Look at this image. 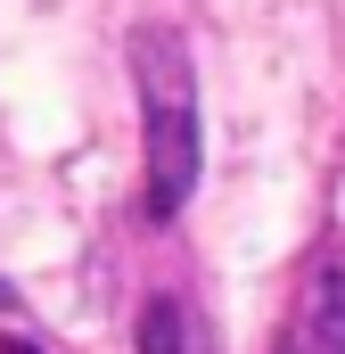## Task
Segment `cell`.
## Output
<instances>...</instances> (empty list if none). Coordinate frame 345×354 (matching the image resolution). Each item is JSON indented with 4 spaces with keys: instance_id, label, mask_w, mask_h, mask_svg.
<instances>
[{
    "instance_id": "cell-1",
    "label": "cell",
    "mask_w": 345,
    "mask_h": 354,
    "mask_svg": "<svg viewBox=\"0 0 345 354\" xmlns=\"http://www.w3.org/2000/svg\"><path fill=\"white\" fill-rule=\"evenodd\" d=\"M132 75H140V115H148V214L172 223L197 189V91H189V50L165 25L132 33Z\"/></svg>"
},
{
    "instance_id": "cell-2",
    "label": "cell",
    "mask_w": 345,
    "mask_h": 354,
    "mask_svg": "<svg viewBox=\"0 0 345 354\" xmlns=\"http://www.w3.org/2000/svg\"><path fill=\"white\" fill-rule=\"evenodd\" d=\"M140 354H206V338H197V322H189V305H172V297H157V305L140 313Z\"/></svg>"
},
{
    "instance_id": "cell-3",
    "label": "cell",
    "mask_w": 345,
    "mask_h": 354,
    "mask_svg": "<svg viewBox=\"0 0 345 354\" xmlns=\"http://www.w3.org/2000/svg\"><path fill=\"white\" fill-rule=\"evenodd\" d=\"M0 354H41V346H33V338H8V346H0Z\"/></svg>"
}]
</instances>
